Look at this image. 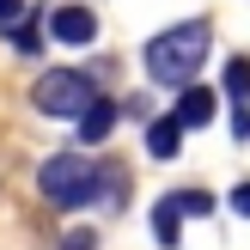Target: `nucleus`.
Returning a JSON list of instances; mask_svg holds the SVG:
<instances>
[{"mask_svg":"<svg viewBox=\"0 0 250 250\" xmlns=\"http://www.w3.org/2000/svg\"><path fill=\"white\" fill-rule=\"evenodd\" d=\"M177 146H183V128H177L171 116L146 122V153H153V159H177Z\"/></svg>","mask_w":250,"mask_h":250,"instance_id":"obj_7","label":"nucleus"},{"mask_svg":"<svg viewBox=\"0 0 250 250\" xmlns=\"http://www.w3.org/2000/svg\"><path fill=\"white\" fill-rule=\"evenodd\" d=\"M110 128H116V104L92 98V104L80 110V141H85V146H98V141H110Z\"/></svg>","mask_w":250,"mask_h":250,"instance_id":"obj_6","label":"nucleus"},{"mask_svg":"<svg viewBox=\"0 0 250 250\" xmlns=\"http://www.w3.org/2000/svg\"><path fill=\"white\" fill-rule=\"evenodd\" d=\"M159 208H171L177 220H195V214H214V189H171Z\"/></svg>","mask_w":250,"mask_h":250,"instance_id":"obj_8","label":"nucleus"},{"mask_svg":"<svg viewBox=\"0 0 250 250\" xmlns=\"http://www.w3.org/2000/svg\"><path fill=\"white\" fill-rule=\"evenodd\" d=\"M232 134H238V141H250V110H244V104L232 110Z\"/></svg>","mask_w":250,"mask_h":250,"instance_id":"obj_12","label":"nucleus"},{"mask_svg":"<svg viewBox=\"0 0 250 250\" xmlns=\"http://www.w3.org/2000/svg\"><path fill=\"white\" fill-rule=\"evenodd\" d=\"M24 19V0H0V24H6V31H12V24H19Z\"/></svg>","mask_w":250,"mask_h":250,"instance_id":"obj_11","label":"nucleus"},{"mask_svg":"<svg viewBox=\"0 0 250 250\" xmlns=\"http://www.w3.org/2000/svg\"><path fill=\"white\" fill-rule=\"evenodd\" d=\"M153 238H159V244H165V250H171V244H177V238H183V220H177V214H171V208H153Z\"/></svg>","mask_w":250,"mask_h":250,"instance_id":"obj_9","label":"nucleus"},{"mask_svg":"<svg viewBox=\"0 0 250 250\" xmlns=\"http://www.w3.org/2000/svg\"><path fill=\"white\" fill-rule=\"evenodd\" d=\"M37 189H43V202H49V208L73 214V208L98 202L110 183H104V165H92L85 153H49L43 165H37Z\"/></svg>","mask_w":250,"mask_h":250,"instance_id":"obj_2","label":"nucleus"},{"mask_svg":"<svg viewBox=\"0 0 250 250\" xmlns=\"http://www.w3.org/2000/svg\"><path fill=\"white\" fill-rule=\"evenodd\" d=\"M220 116V92H214V85H177V110H171V122H177V128L183 134H189V128H208V122H214Z\"/></svg>","mask_w":250,"mask_h":250,"instance_id":"obj_4","label":"nucleus"},{"mask_svg":"<svg viewBox=\"0 0 250 250\" xmlns=\"http://www.w3.org/2000/svg\"><path fill=\"white\" fill-rule=\"evenodd\" d=\"M208 49H214V24L208 19H183L171 24V31H159L153 43H146V73H153V85H189L195 73L208 67Z\"/></svg>","mask_w":250,"mask_h":250,"instance_id":"obj_1","label":"nucleus"},{"mask_svg":"<svg viewBox=\"0 0 250 250\" xmlns=\"http://www.w3.org/2000/svg\"><path fill=\"white\" fill-rule=\"evenodd\" d=\"M98 238H92V232H67V238H61V250H92Z\"/></svg>","mask_w":250,"mask_h":250,"instance_id":"obj_13","label":"nucleus"},{"mask_svg":"<svg viewBox=\"0 0 250 250\" xmlns=\"http://www.w3.org/2000/svg\"><path fill=\"white\" fill-rule=\"evenodd\" d=\"M226 92L238 98V104L250 98V61H244V55H232V61H226Z\"/></svg>","mask_w":250,"mask_h":250,"instance_id":"obj_10","label":"nucleus"},{"mask_svg":"<svg viewBox=\"0 0 250 250\" xmlns=\"http://www.w3.org/2000/svg\"><path fill=\"white\" fill-rule=\"evenodd\" d=\"M98 98V80L85 67H49V73H37V85H31V104H37V116H49V122H80V110Z\"/></svg>","mask_w":250,"mask_h":250,"instance_id":"obj_3","label":"nucleus"},{"mask_svg":"<svg viewBox=\"0 0 250 250\" xmlns=\"http://www.w3.org/2000/svg\"><path fill=\"white\" fill-rule=\"evenodd\" d=\"M232 214H250V183H238V189H232Z\"/></svg>","mask_w":250,"mask_h":250,"instance_id":"obj_14","label":"nucleus"},{"mask_svg":"<svg viewBox=\"0 0 250 250\" xmlns=\"http://www.w3.org/2000/svg\"><path fill=\"white\" fill-rule=\"evenodd\" d=\"M49 37H55V43H67V49L98 43V19H92V6H55V12H49Z\"/></svg>","mask_w":250,"mask_h":250,"instance_id":"obj_5","label":"nucleus"}]
</instances>
